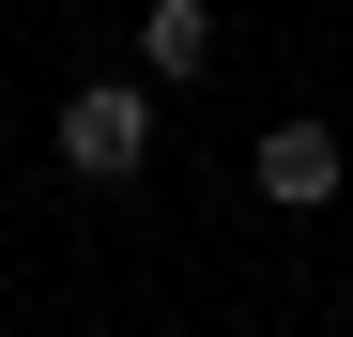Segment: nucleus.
Returning <instances> with one entry per match:
<instances>
[{"label": "nucleus", "instance_id": "1", "mask_svg": "<svg viewBox=\"0 0 353 337\" xmlns=\"http://www.w3.org/2000/svg\"><path fill=\"white\" fill-rule=\"evenodd\" d=\"M139 153H154V92H139V77H92V92H62V168H77V184H123Z\"/></svg>", "mask_w": 353, "mask_h": 337}, {"label": "nucleus", "instance_id": "3", "mask_svg": "<svg viewBox=\"0 0 353 337\" xmlns=\"http://www.w3.org/2000/svg\"><path fill=\"white\" fill-rule=\"evenodd\" d=\"M139 62L154 77H200L215 62V16H200V0H154V16H139Z\"/></svg>", "mask_w": 353, "mask_h": 337}, {"label": "nucleus", "instance_id": "2", "mask_svg": "<svg viewBox=\"0 0 353 337\" xmlns=\"http://www.w3.org/2000/svg\"><path fill=\"white\" fill-rule=\"evenodd\" d=\"M246 168H261V199H276V215H323V199H338V138H323V123H261Z\"/></svg>", "mask_w": 353, "mask_h": 337}]
</instances>
